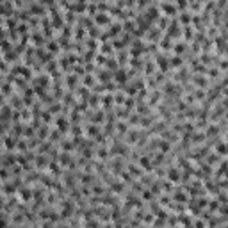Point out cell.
<instances>
[{"mask_svg":"<svg viewBox=\"0 0 228 228\" xmlns=\"http://www.w3.org/2000/svg\"><path fill=\"white\" fill-rule=\"evenodd\" d=\"M160 7L164 9V13L168 14V16H171V14L177 13V4H160Z\"/></svg>","mask_w":228,"mask_h":228,"instance_id":"1","label":"cell"},{"mask_svg":"<svg viewBox=\"0 0 228 228\" xmlns=\"http://www.w3.org/2000/svg\"><path fill=\"white\" fill-rule=\"evenodd\" d=\"M95 22L100 25H105V23H109V16L105 13H95Z\"/></svg>","mask_w":228,"mask_h":228,"instance_id":"2","label":"cell"},{"mask_svg":"<svg viewBox=\"0 0 228 228\" xmlns=\"http://www.w3.org/2000/svg\"><path fill=\"white\" fill-rule=\"evenodd\" d=\"M14 146H16V141H14L13 137H7V139H5V148L11 150V148H14Z\"/></svg>","mask_w":228,"mask_h":228,"instance_id":"3","label":"cell"},{"mask_svg":"<svg viewBox=\"0 0 228 228\" xmlns=\"http://www.w3.org/2000/svg\"><path fill=\"white\" fill-rule=\"evenodd\" d=\"M168 177H169L171 180H178V169H169Z\"/></svg>","mask_w":228,"mask_h":228,"instance_id":"4","label":"cell"},{"mask_svg":"<svg viewBox=\"0 0 228 228\" xmlns=\"http://www.w3.org/2000/svg\"><path fill=\"white\" fill-rule=\"evenodd\" d=\"M180 14H182V16H180V18H182V22H189V20H191L189 13H180Z\"/></svg>","mask_w":228,"mask_h":228,"instance_id":"5","label":"cell"},{"mask_svg":"<svg viewBox=\"0 0 228 228\" xmlns=\"http://www.w3.org/2000/svg\"><path fill=\"white\" fill-rule=\"evenodd\" d=\"M116 79H118L119 82H123V80H125V73H123V71H119V73L116 75Z\"/></svg>","mask_w":228,"mask_h":228,"instance_id":"6","label":"cell"},{"mask_svg":"<svg viewBox=\"0 0 228 228\" xmlns=\"http://www.w3.org/2000/svg\"><path fill=\"white\" fill-rule=\"evenodd\" d=\"M217 152H219V153H225V143H221L219 146H217Z\"/></svg>","mask_w":228,"mask_h":228,"instance_id":"7","label":"cell"},{"mask_svg":"<svg viewBox=\"0 0 228 228\" xmlns=\"http://www.w3.org/2000/svg\"><path fill=\"white\" fill-rule=\"evenodd\" d=\"M173 27H177V22H173ZM169 34H175V29H169Z\"/></svg>","mask_w":228,"mask_h":228,"instance_id":"8","label":"cell"}]
</instances>
